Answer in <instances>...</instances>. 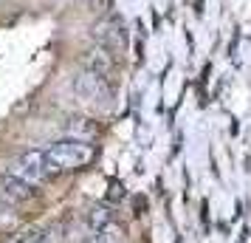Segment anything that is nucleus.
<instances>
[{"label":"nucleus","instance_id":"nucleus-6","mask_svg":"<svg viewBox=\"0 0 251 243\" xmlns=\"http://www.w3.org/2000/svg\"><path fill=\"white\" fill-rule=\"evenodd\" d=\"M122 226L116 223V220H110V223H104L102 229H96L88 235V243H122Z\"/></svg>","mask_w":251,"mask_h":243},{"label":"nucleus","instance_id":"nucleus-5","mask_svg":"<svg viewBox=\"0 0 251 243\" xmlns=\"http://www.w3.org/2000/svg\"><path fill=\"white\" fill-rule=\"evenodd\" d=\"M82 65H85V71H93V74H99V77H107V80H110L113 59H110V54H107L104 48H91V51H85Z\"/></svg>","mask_w":251,"mask_h":243},{"label":"nucleus","instance_id":"nucleus-3","mask_svg":"<svg viewBox=\"0 0 251 243\" xmlns=\"http://www.w3.org/2000/svg\"><path fill=\"white\" fill-rule=\"evenodd\" d=\"M74 93L82 102H104L110 96V80L93 74V71H82L74 80Z\"/></svg>","mask_w":251,"mask_h":243},{"label":"nucleus","instance_id":"nucleus-8","mask_svg":"<svg viewBox=\"0 0 251 243\" xmlns=\"http://www.w3.org/2000/svg\"><path fill=\"white\" fill-rule=\"evenodd\" d=\"M12 243H40V232H28V235H23V238H17Z\"/></svg>","mask_w":251,"mask_h":243},{"label":"nucleus","instance_id":"nucleus-1","mask_svg":"<svg viewBox=\"0 0 251 243\" xmlns=\"http://www.w3.org/2000/svg\"><path fill=\"white\" fill-rule=\"evenodd\" d=\"M93 144L85 139H59V141H51L48 147H43V156H46V167H48V175L57 178L62 173H74V170H82L85 164H91L93 159Z\"/></svg>","mask_w":251,"mask_h":243},{"label":"nucleus","instance_id":"nucleus-2","mask_svg":"<svg viewBox=\"0 0 251 243\" xmlns=\"http://www.w3.org/2000/svg\"><path fill=\"white\" fill-rule=\"evenodd\" d=\"M6 173L14 175V178H17V181H23V184L34 187V189L40 184H46L48 178H51V175H48L43 150H25V153H20V156L9 164V170H6Z\"/></svg>","mask_w":251,"mask_h":243},{"label":"nucleus","instance_id":"nucleus-7","mask_svg":"<svg viewBox=\"0 0 251 243\" xmlns=\"http://www.w3.org/2000/svg\"><path fill=\"white\" fill-rule=\"evenodd\" d=\"M110 220H113V215L104 207H91V212H88V232L102 229L104 223H110Z\"/></svg>","mask_w":251,"mask_h":243},{"label":"nucleus","instance_id":"nucleus-4","mask_svg":"<svg viewBox=\"0 0 251 243\" xmlns=\"http://www.w3.org/2000/svg\"><path fill=\"white\" fill-rule=\"evenodd\" d=\"M31 195H34V187L17 181V178H14V175H9V173L0 175V198H3L6 204L17 207V204H25Z\"/></svg>","mask_w":251,"mask_h":243}]
</instances>
